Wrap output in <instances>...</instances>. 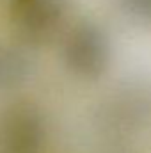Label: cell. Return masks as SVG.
<instances>
[{"label": "cell", "mask_w": 151, "mask_h": 153, "mask_svg": "<svg viewBox=\"0 0 151 153\" xmlns=\"http://www.w3.org/2000/svg\"><path fill=\"white\" fill-rule=\"evenodd\" d=\"M96 119L107 135L132 137L151 125V82L128 80L100 102Z\"/></svg>", "instance_id": "cell-1"}, {"label": "cell", "mask_w": 151, "mask_h": 153, "mask_svg": "<svg viewBox=\"0 0 151 153\" xmlns=\"http://www.w3.org/2000/svg\"><path fill=\"white\" fill-rule=\"evenodd\" d=\"M66 68L82 80H98L110 64V39L105 29L91 20H80L68 29L62 41Z\"/></svg>", "instance_id": "cell-2"}, {"label": "cell", "mask_w": 151, "mask_h": 153, "mask_svg": "<svg viewBox=\"0 0 151 153\" xmlns=\"http://www.w3.org/2000/svg\"><path fill=\"white\" fill-rule=\"evenodd\" d=\"M70 0H9V22L21 46L41 48L66 23Z\"/></svg>", "instance_id": "cell-3"}, {"label": "cell", "mask_w": 151, "mask_h": 153, "mask_svg": "<svg viewBox=\"0 0 151 153\" xmlns=\"http://www.w3.org/2000/svg\"><path fill=\"white\" fill-rule=\"evenodd\" d=\"M46 121L30 100H14L0 109V153H43Z\"/></svg>", "instance_id": "cell-4"}, {"label": "cell", "mask_w": 151, "mask_h": 153, "mask_svg": "<svg viewBox=\"0 0 151 153\" xmlns=\"http://www.w3.org/2000/svg\"><path fill=\"white\" fill-rule=\"evenodd\" d=\"M32 73V61L25 46L0 45V91L21 85Z\"/></svg>", "instance_id": "cell-5"}, {"label": "cell", "mask_w": 151, "mask_h": 153, "mask_svg": "<svg viewBox=\"0 0 151 153\" xmlns=\"http://www.w3.org/2000/svg\"><path fill=\"white\" fill-rule=\"evenodd\" d=\"M119 5L132 20L151 25V0H119Z\"/></svg>", "instance_id": "cell-6"}]
</instances>
